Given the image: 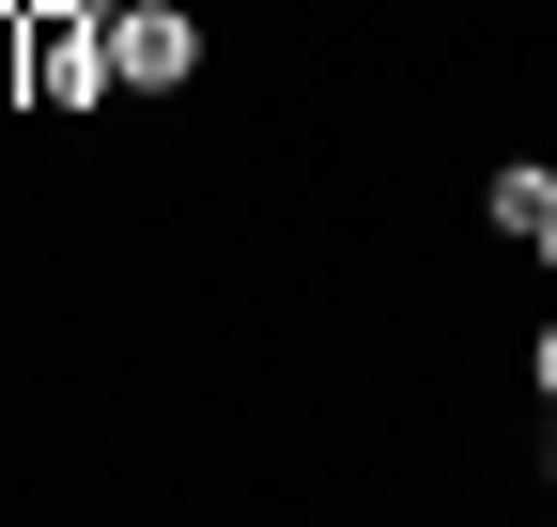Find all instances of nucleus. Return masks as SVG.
<instances>
[{"label": "nucleus", "mask_w": 557, "mask_h": 527, "mask_svg": "<svg viewBox=\"0 0 557 527\" xmlns=\"http://www.w3.org/2000/svg\"><path fill=\"white\" fill-rule=\"evenodd\" d=\"M109 78V0H47V16H16V94L32 109H94Z\"/></svg>", "instance_id": "nucleus-1"}, {"label": "nucleus", "mask_w": 557, "mask_h": 527, "mask_svg": "<svg viewBox=\"0 0 557 527\" xmlns=\"http://www.w3.org/2000/svg\"><path fill=\"white\" fill-rule=\"evenodd\" d=\"M201 78V32L171 0H109V94H186Z\"/></svg>", "instance_id": "nucleus-2"}, {"label": "nucleus", "mask_w": 557, "mask_h": 527, "mask_svg": "<svg viewBox=\"0 0 557 527\" xmlns=\"http://www.w3.org/2000/svg\"><path fill=\"white\" fill-rule=\"evenodd\" d=\"M496 233H527V248L557 233V171H496Z\"/></svg>", "instance_id": "nucleus-3"}, {"label": "nucleus", "mask_w": 557, "mask_h": 527, "mask_svg": "<svg viewBox=\"0 0 557 527\" xmlns=\"http://www.w3.org/2000/svg\"><path fill=\"white\" fill-rule=\"evenodd\" d=\"M542 404H557V326H542Z\"/></svg>", "instance_id": "nucleus-4"}, {"label": "nucleus", "mask_w": 557, "mask_h": 527, "mask_svg": "<svg viewBox=\"0 0 557 527\" xmlns=\"http://www.w3.org/2000/svg\"><path fill=\"white\" fill-rule=\"evenodd\" d=\"M0 78H16V16H0Z\"/></svg>", "instance_id": "nucleus-5"}, {"label": "nucleus", "mask_w": 557, "mask_h": 527, "mask_svg": "<svg viewBox=\"0 0 557 527\" xmlns=\"http://www.w3.org/2000/svg\"><path fill=\"white\" fill-rule=\"evenodd\" d=\"M542 264H557V233H542Z\"/></svg>", "instance_id": "nucleus-6"}, {"label": "nucleus", "mask_w": 557, "mask_h": 527, "mask_svg": "<svg viewBox=\"0 0 557 527\" xmlns=\"http://www.w3.org/2000/svg\"><path fill=\"white\" fill-rule=\"evenodd\" d=\"M542 481H557V466H542Z\"/></svg>", "instance_id": "nucleus-7"}]
</instances>
